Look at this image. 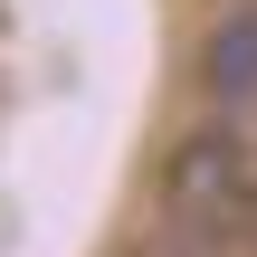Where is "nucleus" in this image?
Listing matches in <instances>:
<instances>
[{
    "label": "nucleus",
    "instance_id": "obj_1",
    "mask_svg": "<svg viewBox=\"0 0 257 257\" xmlns=\"http://www.w3.org/2000/svg\"><path fill=\"white\" fill-rule=\"evenodd\" d=\"M162 229L200 238L219 257L257 248V143L238 124H200L191 143H172L162 162Z\"/></svg>",
    "mask_w": 257,
    "mask_h": 257
},
{
    "label": "nucleus",
    "instance_id": "obj_2",
    "mask_svg": "<svg viewBox=\"0 0 257 257\" xmlns=\"http://www.w3.org/2000/svg\"><path fill=\"white\" fill-rule=\"evenodd\" d=\"M200 86H210L229 114H248V105H257V0H248V10H229V19L210 29V48H200Z\"/></svg>",
    "mask_w": 257,
    "mask_h": 257
},
{
    "label": "nucleus",
    "instance_id": "obj_3",
    "mask_svg": "<svg viewBox=\"0 0 257 257\" xmlns=\"http://www.w3.org/2000/svg\"><path fill=\"white\" fill-rule=\"evenodd\" d=\"M143 257H219V248H200V238H181V229H162V238H153Z\"/></svg>",
    "mask_w": 257,
    "mask_h": 257
}]
</instances>
